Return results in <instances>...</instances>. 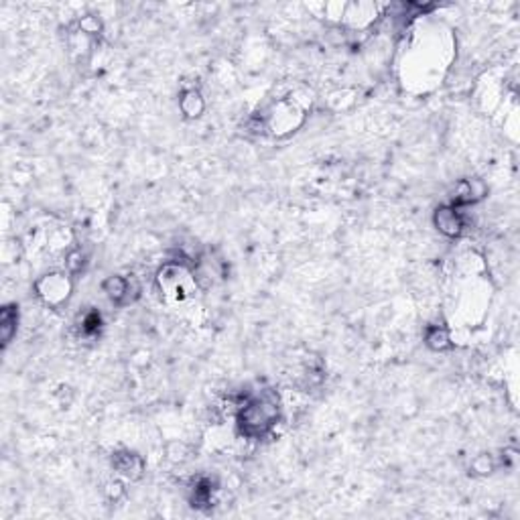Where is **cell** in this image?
I'll use <instances>...</instances> for the list:
<instances>
[{"instance_id": "6da1fadb", "label": "cell", "mask_w": 520, "mask_h": 520, "mask_svg": "<svg viewBox=\"0 0 520 520\" xmlns=\"http://www.w3.org/2000/svg\"><path fill=\"white\" fill-rule=\"evenodd\" d=\"M270 407L272 404H267V402H254L250 404L246 411H244V425L250 429H256V431H262L270 425Z\"/></svg>"}]
</instances>
